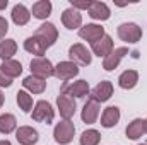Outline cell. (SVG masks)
<instances>
[{"instance_id": "obj_21", "label": "cell", "mask_w": 147, "mask_h": 145, "mask_svg": "<svg viewBox=\"0 0 147 145\" xmlns=\"http://www.w3.org/2000/svg\"><path fill=\"white\" fill-rule=\"evenodd\" d=\"M120 121V109L116 106H108L101 114V125L105 128H113Z\"/></svg>"}, {"instance_id": "obj_24", "label": "cell", "mask_w": 147, "mask_h": 145, "mask_svg": "<svg viewBox=\"0 0 147 145\" xmlns=\"http://www.w3.org/2000/svg\"><path fill=\"white\" fill-rule=\"evenodd\" d=\"M125 133H127V137H128L130 140H137V138H140V137L146 133L144 119H140V118H135L132 123H128V126H127Z\"/></svg>"}, {"instance_id": "obj_16", "label": "cell", "mask_w": 147, "mask_h": 145, "mask_svg": "<svg viewBox=\"0 0 147 145\" xmlns=\"http://www.w3.org/2000/svg\"><path fill=\"white\" fill-rule=\"evenodd\" d=\"M111 96H113V84H111L110 80L99 82V84L92 89V92H91V97L96 99L98 103H106Z\"/></svg>"}, {"instance_id": "obj_31", "label": "cell", "mask_w": 147, "mask_h": 145, "mask_svg": "<svg viewBox=\"0 0 147 145\" xmlns=\"http://www.w3.org/2000/svg\"><path fill=\"white\" fill-rule=\"evenodd\" d=\"M91 3H92L91 0H87V2H79V0H75V2H74V0H72V7L75 9V10H80V9H86V10H87V9L91 7Z\"/></svg>"}, {"instance_id": "obj_36", "label": "cell", "mask_w": 147, "mask_h": 145, "mask_svg": "<svg viewBox=\"0 0 147 145\" xmlns=\"http://www.w3.org/2000/svg\"><path fill=\"white\" fill-rule=\"evenodd\" d=\"M144 126H146V133H147V118L144 119Z\"/></svg>"}, {"instance_id": "obj_7", "label": "cell", "mask_w": 147, "mask_h": 145, "mask_svg": "<svg viewBox=\"0 0 147 145\" xmlns=\"http://www.w3.org/2000/svg\"><path fill=\"white\" fill-rule=\"evenodd\" d=\"M62 94L70 96V97H86L89 94V82L86 80H75L70 84L62 85Z\"/></svg>"}, {"instance_id": "obj_10", "label": "cell", "mask_w": 147, "mask_h": 145, "mask_svg": "<svg viewBox=\"0 0 147 145\" xmlns=\"http://www.w3.org/2000/svg\"><path fill=\"white\" fill-rule=\"evenodd\" d=\"M62 24L67 28V29H80V26H82V14L79 12V10H75L74 7H69V9H65L63 10V14H62Z\"/></svg>"}, {"instance_id": "obj_14", "label": "cell", "mask_w": 147, "mask_h": 145, "mask_svg": "<svg viewBox=\"0 0 147 145\" xmlns=\"http://www.w3.org/2000/svg\"><path fill=\"white\" fill-rule=\"evenodd\" d=\"M91 50H92V53H94L96 56H103V58H105V56H108L111 51L115 50L111 36L105 34V36L101 38V39H98V41L91 43Z\"/></svg>"}, {"instance_id": "obj_30", "label": "cell", "mask_w": 147, "mask_h": 145, "mask_svg": "<svg viewBox=\"0 0 147 145\" xmlns=\"http://www.w3.org/2000/svg\"><path fill=\"white\" fill-rule=\"evenodd\" d=\"M7 31H9V22H7V19H5V17H2V15H0V39H3V38H5Z\"/></svg>"}, {"instance_id": "obj_15", "label": "cell", "mask_w": 147, "mask_h": 145, "mask_svg": "<svg viewBox=\"0 0 147 145\" xmlns=\"http://www.w3.org/2000/svg\"><path fill=\"white\" fill-rule=\"evenodd\" d=\"M98 116H99V103H98L96 99L89 97V99H87V103L84 104V109H82L80 118H82V121H84V123L92 125V123H96Z\"/></svg>"}, {"instance_id": "obj_5", "label": "cell", "mask_w": 147, "mask_h": 145, "mask_svg": "<svg viewBox=\"0 0 147 145\" xmlns=\"http://www.w3.org/2000/svg\"><path fill=\"white\" fill-rule=\"evenodd\" d=\"M69 56H70V62H74L75 65H82V67H87L92 62V55L80 43H75L69 48Z\"/></svg>"}, {"instance_id": "obj_13", "label": "cell", "mask_w": 147, "mask_h": 145, "mask_svg": "<svg viewBox=\"0 0 147 145\" xmlns=\"http://www.w3.org/2000/svg\"><path fill=\"white\" fill-rule=\"evenodd\" d=\"M79 75V67L74 62H60L55 67V77L60 80H70Z\"/></svg>"}, {"instance_id": "obj_19", "label": "cell", "mask_w": 147, "mask_h": 145, "mask_svg": "<svg viewBox=\"0 0 147 145\" xmlns=\"http://www.w3.org/2000/svg\"><path fill=\"white\" fill-rule=\"evenodd\" d=\"M22 87H24L28 92H31V94H41V92H45V89H46V82H45L43 79L34 77V75H29V77H26V79L22 80Z\"/></svg>"}, {"instance_id": "obj_35", "label": "cell", "mask_w": 147, "mask_h": 145, "mask_svg": "<svg viewBox=\"0 0 147 145\" xmlns=\"http://www.w3.org/2000/svg\"><path fill=\"white\" fill-rule=\"evenodd\" d=\"M0 145H12L9 140H0Z\"/></svg>"}, {"instance_id": "obj_2", "label": "cell", "mask_w": 147, "mask_h": 145, "mask_svg": "<svg viewBox=\"0 0 147 145\" xmlns=\"http://www.w3.org/2000/svg\"><path fill=\"white\" fill-rule=\"evenodd\" d=\"M116 33H118V38L121 41H125L128 44H134V43L140 41V38H142V29L135 22H123V24H120Z\"/></svg>"}, {"instance_id": "obj_4", "label": "cell", "mask_w": 147, "mask_h": 145, "mask_svg": "<svg viewBox=\"0 0 147 145\" xmlns=\"http://www.w3.org/2000/svg\"><path fill=\"white\" fill-rule=\"evenodd\" d=\"M31 116H33L34 121L50 125L53 121V118H55V109H53V106L48 101H43L41 99V101H38L36 104H34V109H33Z\"/></svg>"}, {"instance_id": "obj_11", "label": "cell", "mask_w": 147, "mask_h": 145, "mask_svg": "<svg viewBox=\"0 0 147 145\" xmlns=\"http://www.w3.org/2000/svg\"><path fill=\"white\" fill-rule=\"evenodd\" d=\"M16 138L21 145H34L39 140V133L33 126H19L16 130Z\"/></svg>"}, {"instance_id": "obj_17", "label": "cell", "mask_w": 147, "mask_h": 145, "mask_svg": "<svg viewBox=\"0 0 147 145\" xmlns=\"http://www.w3.org/2000/svg\"><path fill=\"white\" fill-rule=\"evenodd\" d=\"M87 14L89 17H92L94 21H108L111 15L110 7L105 3V2H92L91 7L87 9Z\"/></svg>"}, {"instance_id": "obj_34", "label": "cell", "mask_w": 147, "mask_h": 145, "mask_svg": "<svg viewBox=\"0 0 147 145\" xmlns=\"http://www.w3.org/2000/svg\"><path fill=\"white\" fill-rule=\"evenodd\" d=\"M3 101H5V97H3V92L0 91V108L3 106Z\"/></svg>"}, {"instance_id": "obj_6", "label": "cell", "mask_w": 147, "mask_h": 145, "mask_svg": "<svg viewBox=\"0 0 147 145\" xmlns=\"http://www.w3.org/2000/svg\"><path fill=\"white\" fill-rule=\"evenodd\" d=\"M34 36L39 38V39L50 48V46H53V44L57 43V39H58V29L55 28V24H51V22H45V24H41V26L36 29Z\"/></svg>"}, {"instance_id": "obj_26", "label": "cell", "mask_w": 147, "mask_h": 145, "mask_svg": "<svg viewBox=\"0 0 147 145\" xmlns=\"http://www.w3.org/2000/svg\"><path fill=\"white\" fill-rule=\"evenodd\" d=\"M16 128H17V121H16V116L14 114H10V113L0 114V133L9 135Z\"/></svg>"}, {"instance_id": "obj_25", "label": "cell", "mask_w": 147, "mask_h": 145, "mask_svg": "<svg viewBox=\"0 0 147 145\" xmlns=\"http://www.w3.org/2000/svg\"><path fill=\"white\" fill-rule=\"evenodd\" d=\"M51 9H53V5H51L50 0H39L36 3H33V10L31 12H33V15L36 19H46V17H50Z\"/></svg>"}, {"instance_id": "obj_18", "label": "cell", "mask_w": 147, "mask_h": 145, "mask_svg": "<svg viewBox=\"0 0 147 145\" xmlns=\"http://www.w3.org/2000/svg\"><path fill=\"white\" fill-rule=\"evenodd\" d=\"M46 44L36 36H29L26 41H24V50L31 55H36V58H41L45 53H46Z\"/></svg>"}, {"instance_id": "obj_8", "label": "cell", "mask_w": 147, "mask_h": 145, "mask_svg": "<svg viewBox=\"0 0 147 145\" xmlns=\"http://www.w3.org/2000/svg\"><path fill=\"white\" fill-rule=\"evenodd\" d=\"M57 106H58V113L63 119H70L75 114V109H77L75 99L70 96H65V94H60L57 97Z\"/></svg>"}, {"instance_id": "obj_20", "label": "cell", "mask_w": 147, "mask_h": 145, "mask_svg": "<svg viewBox=\"0 0 147 145\" xmlns=\"http://www.w3.org/2000/svg\"><path fill=\"white\" fill-rule=\"evenodd\" d=\"M12 21H14V24H17V26H26L28 22H29V19H31V12L28 10V7L26 5H22V3H17V5H14V9H12Z\"/></svg>"}, {"instance_id": "obj_33", "label": "cell", "mask_w": 147, "mask_h": 145, "mask_svg": "<svg viewBox=\"0 0 147 145\" xmlns=\"http://www.w3.org/2000/svg\"><path fill=\"white\" fill-rule=\"evenodd\" d=\"M7 3H9L7 0H2V2H0V10H3V9L7 7Z\"/></svg>"}, {"instance_id": "obj_32", "label": "cell", "mask_w": 147, "mask_h": 145, "mask_svg": "<svg viewBox=\"0 0 147 145\" xmlns=\"http://www.w3.org/2000/svg\"><path fill=\"white\" fill-rule=\"evenodd\" d=\"M12 85V79L7 77L5 73L0 70V87H10Z\"/></svg>"}, {"instance_id": "obj_9", "label": "cell", "mask_w": 147, "mask_h": 145, "mask_svg": "<svg viewBox=\"0 0 147 145\" xmlns=\"http://www.w3.org/2000/svg\"><path fill=\"white\" fill-rule=\"evenodd\" d=\"M127 55H128V48H125V46L115 48V50L111 51L108 56H105V62H103V68H105L106 72H111V70H115V68L120 65V62L123 60V56H127Z\"/></svg>"}, {"instance_id": "obj_27", "label": "cell", "mask_w": 147, "mask_h": 145, "mask_svg": "<svg viewBox=\"0 0 147 145\" xmlns=\"http://www.w3.org/2000/svg\"><path fill=\"white\" fill-rule=\"evenodd\" d=\"M17 51V43L14 39H3L0 41V58L2 60H10Z\"/></svg>"}, {"instance_id": "obj_3", "label": "cell", "mask_w": 147, "mask_h": 145, "mask_svg": "<svg viewBox=\"0 0 147 145\" xmlns=\"http://www.w3.org/2000/svg\"><path fill=\"white\" fill-rule=\"evenodd\" d=\"M29 67H31V75H34L38 79H43V80H46L48 77L55 75V67H53V63H51L48 58H45V56L31 60V65H29Z\"/></svg>"}, {"instance_id": "obj_28", "label": "cell", "mask_w": 147, "mask_h": 145, "mask_svg": "<svg viewBox=\"0 0 147 145\" xmlns=\"http://www.w3.org/2000/svg\"><path fill=\"white\" fill-rule=\"evenodd\" d=\"M16 96H17V104H19V108L22 109L24 113H31V111H33V97L29 96L28 91H19Z\"/></svg>"}, {"instance_id": "obj_12", "label": "cell", "mask_w": 147, "mask_h": 145, "mask_svg": "<svg viewBox=\"0 0 147 145\" xmlns=\"http://www.w3.org/2000/svg\"><path fill=\"white\" fill-rule=\"evenodd\" d=\"M79 36L89 43H94L105 36V28L99 24H86L79 29Z\"/></svg>"}, {"instance_id": "obj_23", "label": "cell", "mask_w": 147, "mask_h": 145, "mask_svg": "<svg viewBox=\"0 0 147 145\" xmlns=\"http://www.w3.org/2000/svg\"><path fill=\"white\" fill-rule=\"evenodd\" d=\"M0 70L5 73L7 77H10V79H16V77H19L21 73H22V65H21V62H17V60H3L2 62V65H0Z\"/></svg>"}, {"instance_id": "obj_1", "label": "cell", "mask_w": 147, "mask_h": 145, "mask_svg": "<svg viewBox=\"0 0 147 145\" xmlns=\"http://www.w3.org/2000/svg\"><path fill=\"white\" fill-rule=\"evenodd\" d=\"M74 133H75V126L70 119H63L60 123H57L55 130H53V137H55V142L60 145H67L72 142Z\"/></svg>"}, {"instance_id": "obj_22", "label": "cell", "mask_w": 147, "mask_h": 145, "mask_svg": "<svg viewBox=\"0 0 147 145\" xmlns=\"http://www.w3.org/2000/svg\"><path fill=\"white\" fill-rule=\"evenodd\" d=\"M137 82H139V72L137 70H125L118 77V85L121 89H127V91L134 89L137 85Z\"/></svg>"}, {"instance_id": "obj_29", "label": "cell", "mask_w": 147, "mask_h": 145, "mask_svg": "<svg viewBox=\"0 0 147 145\" xmlns=\"http://www.w3.org/2000/svg\"><path fill=\"white\" fill-rule=\"evenodd\" d=\"M101 142V133L98 130H86L80 135V145H98Z\"/></svg>"}]
</instances>
